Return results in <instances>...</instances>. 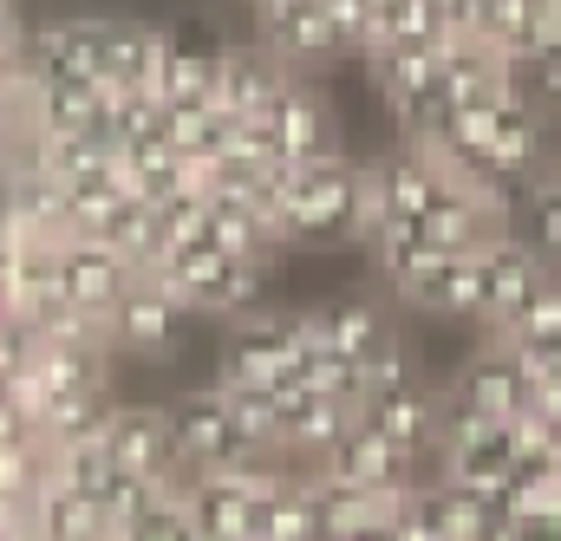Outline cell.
Segmentation results:
<instances>
[{
    "instance_id": "3957f363",
    "label": "cell",
    "mask_w": 561,
    "mask_h": 541,
    "mask_svg": "<svg viewBox=\"0 0 561 541\" xmlns=\"http://www.w3.org/2000/svg\"><path fill=\"white\" fill-rule=\"evenodd\" d=\"M320 476H333V483H353V490H412L424 483V463L412 450H399L386 430H373L366 417H353L346 424V437L313 463Z\"/></svg>"
},
{
    "instance_id": "9c48e42d",
    "label": "cell",
    "mask_w": 561,
    "mask_h": 541,
    "mask_svg": "<svg viewBox=\"0 0 561 541\" xmlns=\"http://www.w3.org/2000/svg\"><path fill=\"white\" fill-rule=\"evenodd\" d=\"M268 137H275L280 157H294V163H307V157H327V150H340V137H333V112H327V99L294 72L287 79V92H280L275 105H268Z\"/></svg>"
},
{
    "instance_id": "8fae6325",
    "label": "cell",
    "mask_w": 561,
    "mask_h": 541,
    "mask_svg": "<svg viewBox=\"0 0 561 541\" xmlns=\"http://www.w3.org/2000/svg\"><path fill=\"white\" fill-rule=\"evenodd\" d=\"M26 509H33V536L39 541H118V522L92 496H79V490H66L53 476H46V490Z\"/></svg>"
},
{
    "instance_id": "30bf717a",
    "label": "cell",
    "mask_w": 561,
    "mask_h": 541,
    "mask_svg": "<svg viewBox=\"0 0 561 541\" xmlns=\"http://www.w3.org/2000/svg\"><path fill=\"white\" fill-rule=\"evenodd\" d=\"M190 522L203 541H255V496L236 470H203L190 483Z\"/></svg>"
},
{
    "instance_id": "ba28073f",
    "label": "cell",
    "mask_w": 561,
    "mask_h": 541,
    "mask_svg": "<svg viewBox=\"0 0 561 541\" xmlns=\"http://www.w3.org/2000/svg\"><path fill=\"white\" fill-rule=\"evenodd\" d=\"M287 79H294V66L275 46H229L222 72H216V105L229 118H268V105L287 92Z\"/></svg>"
},
{
    "instance_id": "4fadbf2b",
    "label": "cell",
    "mask_w": 561,
    "mask_h": 541,
    "mask_svg": "<svg viewBox=\"0 0 561 541\" xmlns=\"http://www.w3.org/2000/svg\"><path fill=\"white\" fill-rule=\"evenodd\" d=\"M496 339L516 346V353H561V268L542 280V293H536Z\"/></svg>"
},
{
    "instance_id": "7a4b0ae2",
    "label": "cell",
    "mask_w": 561,
    "mask_h": 541,
    "mask_svg": "<svg viewBox=\"0 0 561 541\" xmlns=\"http://www.w3.org/2000/svg\"><path fill=\"white\" fill-rule=\"evenodd\" d=\"M53 268H59L66 300H72L79 313H92L99 326H105V320L125 307V293L138 287V268H131L118 249L92 242V235H72V242H59V249H53Z\"/></svg>"
},
{
    "instance_id": "8992f818",
    "label": "cell",
    "mask_w": 561,
    "mask_h": 541,
    "mask_svg": "<svg viewBox=\"0 0 561 541\" xmlns=\"http://www.w3.org/2000/svg\"><path fill=\"white\" fill-rule=\"evenodd\" d=\"M105 450H112V463H125L131 476H150V483L190 470L183 450H176V430H170V405H125L118 399L112 430H105Z\"/></svg>"
},
{
    "instance_id": "277c9868",
    "label": "cell",
    "mask_w": 561,
    "mask_h": 541,
    "mask_svg": "<svg viewBox=\"0 0 561 541\" xmlns=\"http://www.w3.org/2000/svg\"><path fill=\"white\" fill-rule=\"evenodd\" d=\"M196 313L176 300V293H163L157 280H144L125 293V307L105 320V346L112 353H131V359H157V353H170L176 339H183V326H190Z\"/></svg>"
},
{
    "instance_id": "7c38bea8",
    "label": "cell",
    "mask_w": 561,
    "mask_h": 541,
    "mask_svg": "<svg viewBox=\"0 0 561 541\" xmlns=\"http://www.w3.org/2000/svg\"><path fill=\"white\" fill-rule=\"evenodd\" d=\"M516 235L549 262L561 268V170L549 163L529 189H523V209H516Z\"/></svg>"
},
{
    "instance_id": "6da1fadb",
    "label": "cell",
    "mask_w": 561,
    "mask_h": 541,
    "mask_svg": "<svg viewBox=\"0 0 561 541\" xmlns=\"http://www.w3.org/2000/svg\"><path fill=\"white\" fill-rule=\"evenodd\" d=\"M170 430H176V450L190 470H229V463H249L255 450L242 444V424H236V405L229 392L209 379L183 399H170Z\"/></svg>"
},
{
    "instance_id": "5b68a950",
    "label": "cell",
    "mask_w": 561,
    "mask_h": 541,
    "mask_svg": "<svg viewBox=\"0 0 561 541\" xmlns=\"http://www.w3.org/2000/svg\"><path fill=\"white\" fill-rule=\"evenodd\" d=\"M549 274H556V268H549V262H542L516 229H510V235H496V242L483 249V326H490V339H496V333H503V326L536 300V293H542V280H549Z\"/></svg>"
},
{
    "instance_id": "52a82bcc",
    "label": "cell",
    "mask_w": 561,
    "mask_h": 541,
    "mask_svg": "<svg viewBox=\"0 0 561 541\" xmlns=\"http://www.w3.org/2000/svg\"><path fill=\"white\" fill-rule=\"evenodd\" d=\"M444 399H457L463 411H483V417L510 424V417H523V411H529V379H523V359H516L503 339H490L477 359H463V372L450 379V392H444Z\"/></svg>"
}]
</instances>
